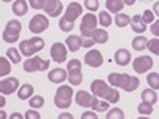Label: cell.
Listing matches in <instances>:
<instances>
[{
    "instance_id": "24",
    "label": "cell",
    "mask_w": 159,
    "mask_h": 119,
    "mask_svg": "<svg viewBox=\"0 0 159 119\" xmlns=\"http://www.w3.org/2000/svg\"><path fill=\"white\" fill-rule=\"evenodd\" d=\"M107 10L110 13H119L124 7V0H107Z\"/></svg>"
},
{
    "instance_id": "40",
    "label": "cell",
    "mask_w": 159,
    "mask_h": 119,
    "mask_svg": "<svg viewBox=\"0 0 159 119\" xmlns=\"http://www.w3.org/2000/svg\"><path fill=\"white\" fill-rule=\"evenodd\" d=\"M108 83L113 87H119V84H121V73H110L108 75Z\"/></svg>"
},
{
    "instance_id": "41",
    "label": "cell",
    "mask_w": 159,
    "mask_h": 119,
    "mask_svg": "<svg viewBox=\"0 0 159 119\" xmlns=\"http://www.w3.org/2000/svg\"><path fill=\"white\" fill-rule=\"evenodd\" d=\"M147 48H148V49L153 52V54L159 56V38H153V40H150Z\"/></svg>"
},
{
    "instance_id": "1",
    "label": "cell",
    "mask_w": 159,
    "mask_h": 119,
    "mask_svg": "<svg viewBox=\"0 0 159 119\" xmlns=\"http://www.w3.org/2000/svg\"><path fill=\"white\" fill-rule=\"evenodd\" d=\"M73 97V89L70 86H61L54 95V105L57 108H69Z\"/></svg>"
},
{
    "instance_id": "43",
    "label": "cell",
    "mask_w": 159,
    "mask_h": 119,
    "mask_svg": "<svg viewBox=\"0 0 159 119\" xmlns=\"http://www.w3.org/2000/svg\"><path fill=\"white\" fill-rule=\"evenodd\" d=\"M84 7L89 11H97L99 10V0H84Z\"/></svg>"
},
{
    "instance_id": "35",
    "label": "cell",
    "mask_w": 159,
    "mask_h": 119,
    "mask_svg": "<svg viewBox=\"0 0 159 119\" xmlns=\"http://www.w3.org/2000/svg\"><path fill=\"white\" fill-rule=\"evenodd\" d=\"M105 100H108L110 103H116V102H119V92H118V89H113V86L108 89V92L105 94V97H103Z\"/></svg>"
},
{
    "instance_id": "8",
    "label": "cell",
    "mask_w": 159,
    "mask_h": 119,
    "mask_svg": "<svg viewBox=\"0 0 159 119\" xmlns=\"http://www.w3.org/2000/svg\"><path fill=\"white\" fill-rule=\"evenodd\" d=\"M139 86H140V79L137 76H130L127 73L121 75V84H119V87L124 89L126 92H134Z\"/></svg>"
},
{
    "instance_id": "6",
    "label": "cell",
    "mask_w": 159,
    "mask_h": 119,
    "mask_svg": "<svg viewBox=\"0 0 159 119\" xmlns=\"http://www.w3.org/2000/svg\"><path fill=\"white\" fill-rule=\"evenodd\" d=\"M67 45H62V43H54L51 46V59L54 60L56 64H62V62H65L67 60Z\"/></svg>"
},
{
    "instance_id": "49",
    "label": "cell",
    "mask_w": 159,
    "mask_h": 119,
    "mask_svg": "<svg viewBox=\"0 0 159 119\" xmlns=\"http://www.w3.org/2000/svg\"><path fill=\"white\" fill-rule=\"evenodd\" d=\"M59 119H73V116L69 113H62V114H59Z\"/></svg>"
},
{
    "instance_id": "48",
    "label": "cell",
    "mask_w": 159,
    "mask_h": 119,
    "mask_svg": "<svg viewBox=\"0 0 159 119\" xmlns=\"http://www.w3.org/2000/svg\"><path fill=\"white\" fill-rule=\"evenodd\" d=\"M151 33L156 35V37H159V21H154L151 24Z\"/></svg>"
},
{
    "instance_id": "47",
    "label": "cell",
    "mask_w": 159,
    "mask_h": 119,
    "mask_svg": "<svg viewBox=\"0 0 159 119\" xmlns=\"http://www.w3.org/2000/svg\"><path fill=\"white\" fill-rule=\"evenodd\" d=\"M81 119H97V114L94 111H86L81 114Z\"/></svg>"
},
{
    "instance_id": "12",
    "label": "cell",
    "mask_w": 159,
    "mask_h": 119,
    "mask_svg": "<svg viewBox=\"0 0 159 119\" xmlns=\"http://www.w3.org/2000/svg\"><path fill=\"white\" fill-rule=\"evenodd\" d=\"M81 13H83V7L80 5L78 2H70L69 3V7H67V10H65V18H67L69 21H73L75 22V19L76 18H80L81 16Z\"/></svg>"
},
{
    "instance_id": "4",
    "label": "cell",
    "mask_w": 159,
    "mask_h": 119,
    "mask_svg": "<svg viewBox=\"0 0 159 119\" xmlns=\"http://www.w3.org/2000/svg\"><path fill=\"white\" fill-rule=\"evenodd\" d=\"M22 67H24V70L27 72V73L45 72V70H48V67H49V62L45 60V59H42V57H38V56H35V57H29L27 60L22 64Z\"/></svg>"
},
{
    "instance_id": "53",
    "label": "cell",
    "mask_w": 159,
    "mask_h": 119,
    "mask_svg": "<svg viewBox=\"0 0 159 119\" xmlns=\"http://www.w3.org/2000/svg\"><path fill=\"white\" fill-rule=\"evenodd\" d=\"M0 107H5V97L2 94V97H0Z\"/></svg>"
},
{
    "instance_id": "51",
    "label": "cell",
    "mask_w": 159,
    "mask_h": 119,
    "mask_svg": "<svg viewBox=\"0 0 159 119\" xmlns=\"http://www.w3.org/2000/svg\"><path fill=\"white\" fill-rule=\"evenodd\" d=\"M10 117H11V119H21V117H22V116H21V114H19V113H13V114H11V116H10Z\"/></svg>"
},
{
    "instance_id": "23",
    "label": "cell",
    "mask_w": 159,
    "mask_h": 119,
    "mask_svg": "<svg viewBox=\"0 0 159 119\" xmlns=\"http://www.w3.org/2000/svg\"><path fill=\"white\" fill-rule=\"evenodd\" d=\"M91 38L94 40L96 43L103 45V43H107V42H108V33H107V30H105V29H97L94 33H92Z\"/></svg>"
},
{
    "instance_id": "15",
    "label": "cell",
    "mask_w": 159,
    "mask_h": 119,
    "mask_svg": "<svg viewBox=\"0 0 159 119\" xmlns=\"http://www.w3.org/2000/svg\"><path fill=\"white\" fill-rule=\"evenodd\" d=\"M92 100H94V97H92L89 92H86V90H80V92H76V95H75V102L80 105V107H91L92 105Z\"/></svg>"
},
{
    "instance_id": "46",
    "label": "cell",
    "mask_w": 159,
    "mask_h": 119,
    "mask_svg": "<svg viewBox=\"0 0 159 119\" xmlns=\"http://www.w3.org/2000/svg\"><path fill=\"white\" fill-rule=\"evenodd\" d=\"M25 119H40L42 116H40V113H37V111H34V108L32 110H29L27 113H25V116H24Z\"/></svg>"
},
{
    "instance_id": "21",
    "label": "cell",
    "mask_w": 159,
    "mask_h": 119,
    "mask_svg": "<svg viewBox=\"0 0 159 119\" xmlns=\"http://www.w3.org/2000/svg\"><path fill=\"white\" fill-rule=\"evenodd\" d=\"M147 46H148V40L143 35H139L132 40V48H134V51H145Z\"/></svg>"
},
{
    "instance_id": "16",
    "label": "cell",
    "mask_w": 159,
    "mask_h": 119,
    "mask_svg": "<svg viewBox=\"0 0 159 119\" xmlns=\"http://www.w3.org/2000/svg\"><path fill=\"white\" fill-rule=\"evenodd\" d=\"M115 62L118 65H121V67H126V65L130 62V52L127 49H124V48L118 49L115 52Z\"/></svg>"
},
{
    "instance_id": "39",
    "label": "cell",
    "mask_w": 159,
    "mask_h": 119,
    "mask_svg": "<svg viewBox=\"0 0 159 119\" xmlns=\"http://www.w3.org/2000/svg\"><path fill=\"white\" fill-rule=\"evenodd\" d=\"M67 72L72 73V72H81V62L78 59H72L69 64H67Z\"/></svg>"
},
{
    "instance_id": "27",
    "label": "cell",
    "mask_w": 159,
    "mask_h": 119,
    "mask_svg": "<svg viewBox=\"0 0 159 119\" xmlns=\"http://www.w3.org/2000/svg\"><path fill=\"white\" fill-rule=\"evenodd\" d=\"M11 72V64L8 57H0V76H7Z\"/></svg>"
},
{
    "instance_id": "42",
    "label": "cell",
    "mask_w": 159,
    "mask_h": 119,
    "mask_svg": "<svg viewBox=\"0 0 159 119\" xmlns=\"http://www.w3.org/2000/svg\"><path fill=\"white\" fill-rule=\"evenodd\" d=\"M142 19L145 21V24H153L154 22V13L151 10H145L142 15Z\"/></svg>"
},
{
    "instance_id": "19",
    "label": "cell",
    "mask_w": 159,
    "mask_h": 119,
    "mask_svg": "<svg viewBox=\"0 0 159 119\" xmlns=\"http://www.w3.org/2000/svg\"><path fill=\"white\" fill-rule=\"evenodd\" d=\"M65 45H67L70 52H76L80 48H81V38L78 35H70L69 38H65Z\"/></svg>"
},
{
    "instance_id": "11",
    "label": "cell",
    "mask_w": 159,
    "mask_h": 119,
    "mask_svg": "<svg viewBox=\"0 0 159 119\" xmlns=\"http://www.w3.org/2000/svg\"><path fill=\"white\" fill-rule=\"evenodd\" d=\"M43 10L51 18H57L64 10V5H62V2H59V0H46Z\"/></svg>"
},
{
    "instance_id": "52",
    "label": "cell",
    "mask_w": 159,
    "mask_h": 119,
    "mask_svg": "<svg viewBox=\"0 0 159 119\" xmlns=\"http://www.w3.org/2000/svg\"><path fill=\"white\" fill-rule=\"evenodd\" d=\"M135 3V0H124V5H129V7H132Z\"/></svg>"
},
{
    "instance_id": "36",
    "label": "cell",
    "mask_w": 159,
    "mask_h": 119,
    "mask_svg": "<svg viewBox=\"0 0 159 119\" xmlns=\"http://www.w3.org/2000/svg\"><path fill=\"white\" fill-rule=\"evenodd\" d=\"M59 29H61L62 32H70V30L73 29V21H69L65 16H62V18L59 19Z\"/></svg>"
},
{
    "instance_id": "38",
    "label": "cell",
    "mask_w": 159,
    "mask_h": 119,
    "mask_svg": "<svg viewBox=\"0 0 159 119\" xmlns=\"http://www.w3.org/2000/svg\"><path fill=\"white\" fill-rule=\"evenodd\" d=\"M29 100H30V102H29L30 108H42L43 105H45V100H43V97H40V95H32Z\"/></svg>"
},
{
    "instance_id": "28",
    "label": "cell",
    "mask_w": 159,
    "mask_h": 119,
    "mask_svg": "<svg viewBox=\"0 0 159 119\" xmlns=\"http://www.w3.org/2000/svg\"><path fill=\"white\" fill-rule=\"evenodd\" d=\"M19 51H21V54L27 56V57H30L32 54H35L34 49H32V46H30V42H29V40H22V42L19 43Z\"/></svg>"
},
{
    "instance_id": "18",
    "label": "cell",
    "mask_w": 159,
    "mask_h": 119,
    "mask_svg": "<svg viewBox=\"0 0 159 119\" xmlns=\"http://www.w3.org/2000/svg\"><path fill=\"white\" fill-rule=\"evenodd\" d=\"M27 8H29V3L25 2V0H15V3L11 7L13 13H15L16 16H24L25 13H27Z\"/></svg>"
},
{
    "instance_id": "22",
    "label": "cell",
    "mask_w": 159,
    "mask_h": 119,
    "mask_svg": "<svg viewBox=\"0 0 159 119\" xmlns=\"http://www.w3.org/2000/svg\"><path fill=\"white\" fill-rule=\"evenodd\" d=\"M108 105H110V102L108 100H99L97 99V95H94V100H92V105H91V108H94L96 111H107L108 110Z\"/></svg>"
},
{
    "instance_id": "30",
    "label": "cell",
    "mask_w": 159,
    "mask_h": 119,
    "mask_svg": "<svg viewBox=\"0 0 159 119\" xmlns=\"http://www.w3.org/2000/svg\"><path fill=\"white\" fill-rule=\"evenodd\" d=\"M137 111H139L140 114H145V116L153 114V103H150V102H142L139 107H137Z\"/></svg>"
},
{
    "instance_id": "32",
    "label": "cell",
    "mask_w": 159,
    "mask_h": 119,
    "mask_svg": "<svg viewBox=\"0 0 159 119\" xmlns=\"http://www.w3.org/2000/svg\"><path fill=\"white\" fill-rule=\"evenodd\" d=\"M147 83H148V86L151 89L157 90L159 89V73H150L147 76Z\"/></svg>"
},
{
    "instance_id": "3",
    "label": "cell",
    "mask_w": 159,
    "mask_h": 119,
    "mask_svg": "<svg viewBox=\"0 0 159 119\" xmlns=\"http://www.w3.org/2000/svg\"><path fill=\"white\" fill-rule=\"evenodd\" d=\"M21 22L13 19V21H8L7 24V29L3 30V42L7 43H16L19 40V33H21Z\"/></svg>"
},
{
    "instance_id": "54",
    "label": "cell",
    "mask_w": 159,
    "mask_h": 119,
    "mask_svg": "<svg viewBox=\"0 0 159 119\" xmlns=\"http://www.w3.org/2000/svg\"><path fill=\"white\" fill-rule=\"evenodd\" d=\"M2 2H5V3H8V2H11V0H2Z\"/></svg>"
},
{
    "instance_id": "37",
    "label": "cell",
    "mask_w": 159,
    "mask_h": 119,
    "mask_svg": "<svg viewBox=\"0 0 159 119\" xmlns=\"http://www.w3.org/2000/svg\"><path fill=\"white\" fill-rule=\"evenodd\" d=\"M107 119H124V111L121 108H111L108 110Z\"/></svg>"
},
{
    "instance_id": "5",
    "label": "cell",
    "mask_w": 159,
    "mask_h": 119,
    "mask_svg": "<svg viewBox=\"0 0 159 119\" xmlns=\"http://www.w3.org/2000/svg\"><path fill=\"white\" fill-rule=\"evenodd\" d=\"M48 25H49V21L45 15H35L29 22V30L32 33H42L48 29Z\"/></svg>"
},
{
    "instance_id": "45",
    "label": "cell",
    "mask_w": 159,
    "mask_h": 119,
    "mask_svg": "<svg viewBox=\"0 0 159 119\" xmlns=\"http://www.w3.org/2000/svg\"><path fill=\"white\" fill-rule=\"evenodd\" d=\"M94 40H92V38H88V37H84L83 40H81V46L83 48H92V46H94Z\"/></svg>"
},
{
    "instance_id": "29",
    "label": "cell",
    "mask_w": 159,
    "mask_h": 119,
    "mask_svg": "<svg viewBox=\"0 0 159 119\" xmlns=\"http://www.w3.org/2000/svg\"><path fill=\"white\" fill-rule=\"evenodd\" d=\"M7 57L11 60V64H21V52L16 48H10L7 51Z\"/></svg>"
},
{
    "instance_id": "31",
    "label": "cell",
    "mask_w": 159,
    "mask_h": 119,
    "mask_svg": "<svg viewBox=\"0 0 159 119\" xmlns=\"http://www.w3.org/2000/svg\"><path fill=\"white\" fill-rule=\"evenodd\" d=\"M111 16L108 11H100L99 13V24L102 25V27H108V25L111 24Z\"/></svg>"
},
{
    "instance_id": "17",
    "label": "cell",
    "mask_w": 159,
    "mask_h": 119,
    "mask_svg": "<svg viewBox=\"0 0 159 119\" xmlns=\"http://www.w3.org/2000/svg\"><path fill=\"white\" fill-rule=\"evenodd\" d=\"M130 27H132V30H134L135 33H143L145 30H147V24H145V21L142 19V16L140 15H135L134 18L130 19Z\"/></svg>"
},
{
    "instance_id": "14",
    "label": "cell",
    "mask_w": 159,
    "mask_h": 119,
    "mask_svg": "<svg viewBox=\"0 0 159 119\" xmlns=\"http://www.w3.org/2000/svg\"><path fill=\"white\" fill-rule=\"evenodd\" d=\"M69 78V72H65L62 68H54V70H51L49 75H48V79L51 83H64L65 79Z\"/></svg>"
},
{
    "instance_id": "34",
    "label": "cell",
    "mask_w": 159,
    "mask_h": 119,
    "mask_svg": "<svg viewBox=\"0 0 159 119\" xmlns=\"http://www.w3.org/2000/svg\"><path fill=\"white\" fill-rule=\"evenodd\" d=\"M67 79L70 81L72 86H78V84H81V81H83V73L81 72H72V73H69Z\"/></svg>"
},
{
    "instance_id": "9",
    "label": "cell",
    "mask_w": 159,
    "mask_h": 119,
    "mask_svg": "<svg viewBox=\"0 0 159 119\" xmlns=\"http://www.w3.org/2000/svg\"><path fill=\"white\" fill-rule=\"evenodd\" d=\"M16 89H19V79L18 78H7L0 81V92L3 95H10L13 92H16Z\"/></svg>"
},
{
    "instance_id": "50",
    "label": "cell",
    "mask_w": 159,
    "mask_h": 119,
    "mask_svg": "<svg viewBox=\"0 0 159 119\" xmlns=\"http://www.w3.org/2000/svg\"><path fill=\"white\" fill-rule=\"evenodd\" d=\"M153 13H154L156 16H159V2L154 3V7H153Z\"/></svg>"
},
{
    "instance_id": "2",
    "label": "cell",
    "mask_w": 159,
    "mask_h": 119,
    "mask_svg": "<svg viewBox=\"0 0 159 119\" xmlns=\"http://www.w3.org/2000/svg\"><path fill=\"white\" fill-rule=\"evenodd\" d=\"M97 22L99 19L96 18L94 13H86L83 16V21H81V25H80V30H81V35L83 37H88L91 38L92 33L97 30Z\"/></svg>"
},
{
    "instance_id": "13",
    "label": "cell",
    "mask_w": 159,
    "mask_h": 119,
    "mask_svg": "<svg viewBox=\"0 0 159 119\" xmlns=\"http://www.w3.org/2000/svg\"><path fill=\"white\" fill-rule=\"evenodd\" d=\"M108 84L103 81V79H96V81L91 83V90L92 94L97 95V97H105V94L108 92Z\"/></svg>"
},
{
    "instance_id": "33",
    "label": "cell",
    "mask_w": 159,
    "mask_h": 119,
    "mask_svg": "<svg viewBox=\"0 0 159 119\" xmlns=\"http://www.w3.org/2000/svg\"><path fill=\"white\" fill-rule=\"evenodd\" d=\"M29 42H30V46H32L34 52H38V51H42L45 48V42L40 37H34V38L29 40Z\"/></svg>"
},
{
    "instance_id": "44",
    "label": "cell",
    "mask_w": 159,
    "mask_h": 119,
    "mask_svg": "<svg viewBox=\"0 0 159 119\" xmlns=\"http://www.w3.org/2000/svg\"><path fill=\"white\" fill-rule=\"evenodd\" d=\"M45 3H46V0H29V5L34 10H43L45 8Z\"/></svg>"
},
{
    "instance_id": "20",
    "label": "cell",
    "mask_w": 159,
    "mask_h": 119,
    "mask_svg": "<svg viewBox=\"0 0 159 119\" xmlns=\"http://www.w3.org/2000/svg\"><path fill=\"white\" fill-rule=\"evenodd\" d=\"M32 95H34V86L32 84H22L18 90L19 100H29Z\"/></svg>"
},
{
    "instance_id": "7",
    "label": "cell",
    "mask_w": 159,
    "mask_h": 119,
    "mask_svg": "<svg viewBox=\"0 0 159 119\" xmlns=\"http://www.w3.org/2000/svg\"><path fill=\"white\" fill-rule=\"evenodd\" d=\"M132 67L137 73H147L148 70H151L153 67V59L150 56H140L137 59H134V64H132Z\"/></svg>"
},
{
    "instance_id": "26",
    "label": "cell",
    "mask_w": 159,
    "mask_h": 119,
    "mask_svg": "<svg viewBox=\"0 0 159 119\" xmlns=\"http://www.w3.org/2000/svg\"><path fill=\"white\" fill-rule=\"evenodd\" d=\"M130 16H127L126 13H116V16H115V22L118 27H126V25L130 24Z\"/></svg>"
},
{
    "instance_id": "10",
    "label": "cell",
    "mask_w": 159,
    "mask_h": 119,
    "mask_svg": "<svg viewBox=\"0 0 159 119\" xmlns=\"http://www.w3.org/2000/svg\"><path fill=\"white\" fill-rule=\"evenodd\" d=\"M84 64H88L89 67H94V68L100 67V65L103 64L102 52H100V51H97V49H92V51H89L88 54L84 56Z\"/></svg>"
},
{
    "instance_id": "25",
    "label": "cell",
    "mask_w": 159,
    "mask_h": 119,
    "mask_svg": "<svg viewBox=\"0 0 159 119\" xmlns=\"http://www.w3.org/2000/svg\"><path fill=\"white\" fill-rule=\"evenodd\" d=\"M142 100L143 102H150V103H156L157 102V94H156V90L154 89H145L142 92Z\"/></svg>"
}]
</instances>
